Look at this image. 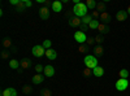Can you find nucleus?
Listing matches in <instances>:
<instances>
[{
    "mask_svg": "<svg viewBox=\"0 0 130 96\" xmlns=\"http://www.w3.org/2000/svg\"><path fill=\"white\" fill-rule=\"evenodd\" d=\"M30 92H31V87H29V86H25V87H24V93L29 95Z\"/></svg>",
    "mask_w": 130,
    "mask_h": 96,
    "instance_id": "obj_32",
    "label": "nucleus"
},
{
    "mask_svg": "<svg viewBox=\"0 0 130 96\" xmlns=\"http://www.w3.org/2000/svg\"><path fill=\"white\" fill-rule=\"evenodd\" d=\"M118 77H120L121 79H127L129 77V71L126 69H121L120 71H118Z\"/></svg>",
    "mask_w": 130,
    "mask_h": 96,
    "instance_id": "obj_20",
    "label": "nucleus"
},
{
    "mask_svg": "<svg viewBox=\"0 0 130 96\" xmlns=\"http://www.w3.org/2000/svg\"><path fill=\"white\" fill-rule=\"evenodd\" d=\"M92 18H94V20L100 18V12H98V10H94V12H92Z\"/></svg>",
    "mask_w": 130,
    "mask_h": 96,
    "instance_id": "obj_31",
    "label": "nucleus"
},
{
    "mask_svg": "<svg viewBox=\"0 0 130 96\" xmlns=\"http://www.w3.org/2000/svg\"><path fill=\"white\" fill-rule=\"evenodd\" d=\"M25 4H26V8H30L32 5V3L30 2V0H25Z\"/></svg>",
    "mask_w": 130,
    "mask_h": 96,
    "instance_id": "obj_38",
    "label": "nucleus"
},
{
    "mask_svg": "<svg viewBox=\"0 0 130 96\" xmlns=\"http://www.w3.org/2000/svg\"><path fill=\"white\" fill-rule=\"evenodd\" d=\"M127 18V12H126V10H118V12L116 13V20L117 21H121V22H122V21H125Z\"/></svg>",
    "mask_w": 130,
    "mask_h": 96,
    "instance_id": "obj_9",
    "label": "nucleus"
},
{
    "mask_svg": "<svg viewBox=\"0 0 130 96\" xmlns=\"http://www.w3.org/2000/svg\"><path fill=\"white\" fill-rule=\"evenodd\" d=\"M87 51H89V46L79 44V52H81V53H85V52H87Z\"/></svg>",
    "mask_w": 130,
    "mask_h": 96,
    "instance_id": "obj_27",
    "label": "nucleus"
},
{
    "mask_svg": "<svg viewBox=\"0 0 130 96\" xmlns=\"http://www.w3.org/2000/svg\"><path fill=\"white\" fill-rule=\"evenodd\" d=\"M9 66H10V69H18L20 62H18L17 60H10V61H9Z\"/></svg>",
    "mask_w": 130,
    "mask_h": 96,
    "instance_id": "obj_23",
    "label": "nucleus"
},
{
    "mask_svg": "<svg viewBox=\"0 0 130 96\" xmlns=\"http://www.w3.org/2000/svg\"><path fill=\"white\" fill-rule=\"evenodd\" d=\"M43 73H44V75L46 77H53V75H55V69H53V66L52 65H47V66H44V71H43Z\"/></svg>",
    "mask_w": 130,
    "mask_h": 96,
    "instance_id": "obj_7",
    "label": "nucleus"
},
{
    "mask_svg": "<svg viewBox=\"0 0 130 96\" xmlns=\"http://www.w3.org/2000/svg\"><path fill=\"white\" fill-rule=\"evenodd\" d=\"M83 62H85L86 68H89V69H91V70L98 66V60H96V57L92 56V55H87V56L85 57Z\"/></svg>",
    "mask_w": 130,
    "mask_h": 96,
    "instance_id": "obj_2",
    "label": "nucleus"
},
{
    "mask_svg": "<svg viewBox=\"0 0 130 96\" xmlns=\"http://www.w3.org/2000/svg\"><path fill=\"white\" fill-rule=\"evenodd\" d=\"M126 12H127V14H130V5L127 7V10H126Z\"/></svg>",
    "mask_w": 130,
    "mask_h": 96,
    "instance_id": "obj_39",
    "label": "nucleus"
},
{
    "mask_svg": "<svg viewBox=\"0 0 130 96\" xmlns=\"http://www.w3.org/2000/svg\"><path fill=\"white\" fill-rule=\"evenodd\" d=\"M39 16L42 20H48L50 18V9L46 8V7H43L39 9Z\"/></svg>",
    "mask_w": 130,
    "mask_h": 96,
    "instance_id": "obj_6",
    "label": "nucleus"
},
{
    "mask_svg": "<svg viewBox=\"0 0 130 96\" xmlns=\"http://www.w3.org/2000/svg\"><path fill=\"white\" fill-rule=\"evenodd\" d=\"M129 86V82L127 79H121V78H118V81L116 82V88L118 91H125Z\"/></svg>",
    "mask_w": 130,
    "mask_h": 96,
    "instance_id": "obj_5",
    "label": "nucleus"
},
{
    "mask_svg": "<svg viewBox=\"0 0 130 96\" xmlns=\"http://www.w3.org/2000/svg\"><path fill=\"white\" fill-rule=\"evenodd\" d=\"M43 79H44V78H43L42 74H35V75L32 77V83H34V84H39V83L43 82Z\"/></svg>",
    "mask_w": 130,
    "mask_h": 96,
    "instance_id": "obj_16",
    "label": "nucleus"
},
{
    "mask_svg": "<svg viewBox=\"0 0 130 96\" xmlns=\"http://www.w3.org/2000/svg\"><path fill=\"white\" fill-rule=\"evenodd\" d=\"M94 52H95V55H96V56H102V55H103V52H104V49H103L102 46H96V47L94 48Z\"/></svg>",
    "mask_w": 130,
    "mask_h": 96,
    "instance_id": "obj_22",
    "label": "nucleus"
},
{
    "mask_svg": "<svg viewBox=\"0 0 130 96\" xmlns=\"http://www.w3.org/2000/svg\"><path fill=\"white\" fill-rule=\"evenodd\" d=\"M26 8V4H25V0H20V3L17 5V10H24Z\"/></svg>",
    "mask_w": 130,
    "mask_h": 96,
    "instance_id": "obj_25",
    "label": "nucleus"
},
{
    "mask_svg": "<svg viewBox=\"0 0 130 96\" xmlns=\"http://www.w3.org/2000/svg\"><path fill=\"white\" fill-rule=\"evenodd\" d=\"M94 42H95V38H87V40H86V44L90 47V46L94 44Z\"/></svg>",
    "mask_w": 130,
    "mask_h": 96,
    "instance_id": "obj_30",
    "label": "nucleus"
},
{
    "mask_svg": "<svg viewBox=\"0 0 130 96\" xmlns=\"http://www.w3.org/2000/svg\"><path fill=\"white\" fill-rule=\"evenodd\" d=\"M69 25L72 27H77V26H81L82 25V18L79 17H74V18H70L69 20Z\"/></svg>",
    "mask_w": 130,
    "mask_h": 96,
    "instance_id": "obj_8",
    "label": "nucleus"
},
{
    "mask_svg": "<svg viewBox=\"0 0 130 96\" xmlns=\"http://www.w3.org/2000/svg\"><path fill=\"white\" fill-rule=\"evenodd\" d=\"M31 52H32V55H34L35 57H42L43 55H46V49L43 48V46L40 44H38V46H34L32 47V49H31Z\"/></svg>",
    "mask_w": 130,
    "mask_h": 96,
    "instance_id": "obj_3",
    "label": "nucleus"
},
{
    "mask_svg": "<svg viewBox=\"0 0 130 96\" xmlns=\"http://www.w3.org/2000/svg\"><path fill=\"white\" fill-rule=\"evenodd\" d=\"M35 70H37V73H38V74H40L42 71H44V66L40 65V64H38V65L35 66Z\"/></svg>",
    "mask_w": 130,
    "mask_h": 96,
    "instance_id": "obj_28",
    "label": "nucleus"
},
{
    "mask_svg": "<svg viewBox=\"0 0 130 96\" xmlns=\"http://www.w3.org/2000/svg\"><path fill=\"white\" fill-rule=\"evenodd\" d=\"M42 93H43V96H51V91L50 90H44Z\"/></svg>",
    "mask_w": 130,
    "mask_h": 96,
    "instance_id": "obj_36",
    "label": "nucleus"
},
{
    "mask_svg": "<svg viewBox=\"0 0 130 96\" xmlns=\"http://www.w3.org/2000/svg\"><path fill=\"white\" fill-rule=\"evenodd\" d=\"M43 48H44V49H50L51 48V46H52V42L50 40V39H46L44 42H43Z\"/></svg>",
    "mask_w": 130,
    "mask_h": 96,
    "instance_id": "obj_24",
    "label": "nucleus"
},
{
    "mask_svg": "<svg viewBox=\"0 0 130 96\" xmlns=\"http://www.w3.org/2000/svg\"><path fill=\"white\" fill-rule=\"evenodd\" d=\"M9 3L12 4V5H18V3H20V0H10Z\"/></svg>",
    "mask_w": 130,
    "mask_h": 96,
    "instance_id": "obj_37",
    "label": "nucleus"
},
{
    "mask_svg": "<svg viewBox=\"0 0 130 96\" xmlns=\"http://www.w3.org/2000/svg\"><path fill=\"white\" fill-rule=\"evenodd\" d=\"M91 74H92V70L89 69V68H86V69L83 70V75H85V77H90Z\"/></svg>",
    "mask_w": 130,
    "mask_h": 96,
    "instance_id": "obj_29",
    "label": "nucleus"
},
{
    "mask_svg": "<svg viewBox=\"0 0 130 96\" xmlns=\"http://www.w3.org/2000/svg\"><path fill=\"white\" fill-rule=\"evenodd\" d=\"M98 30H99V33H100V34H107L108 31H109V27H108L105 24H100L99 27H98Z\"/></svg>",
    "mask_w": 130,
    "mask_h": 96,
    "instance_id": "obj_19",
    "label": "nucleus"
},
{
    "mask_svg": "<svg viewBox=\"0 0 130 96\" xmlns=\"http://www.w3.org/2000/svg\"><path fill=\"white\" fill-rule=\"evenodd\" d=\"M100 21H102V24H108L111 21V16H109V13L108 12H102L100 13Z\"/></svg>",
    "mask_w": 130,
    "mask_h": 96,
    "instance_id": "obj_13",
    "label": "nucleus"
},
{
    "mask_svg": "<svg viewBox=\"0 0 130 96\" xmlns=\"http://www.w3.org/2000/svg\"><path fill=\"white\" fill-rule=\"evenodd\" d=\"M99 25H100V22H99V20H94V18H92V21H91V22H90L89 27H90L91 30H98V27H99Z\"/></svg>",
    "mask_w": 130,
    "mask_h": 96,
    "instance_id": "obj_18",
    "label": "nucleus"
},
{
    "mask_svg": "<svg viewBox=\"0 0 130 96\" xmlns=\"http://www.w3.org/2000/svg\"><path fill=\"white\" fill-rule=\"evenodd\" d=\"M3 44H4V47H5V48H7V47H10V40H9V39H5Z\"/></svg>",
    "mask_w": 130,
    "mask_h": 96,
    "instance_id": "obj_35",
    "label": "nucleus"
},
{
    "mask_svg": "<svg viewBox=\"0 0 130 96\" xmlns=\"http://www.w3.org/2000/svg\"><path fill=\"white\" fill-rule=\"evenodd\" d=\"M8 56H9V52H7V51H4V52H2V59H8Z\"/></svg>",
    "mask_w": 130,
    "mask_h": 96,
    "instance_id": "obj_33",
    "label": "nucleus"
},
{
    "mask_svg": "<svg viewBox=\"0 0 130 96\" xmlns=\"http://www.w3.org/2000/svg\"><path fill=\"white\" fill-rule=\"evenodd\" d=\"M2 96H17V91L12 87H9V88H5L2 92Z\"/></svg>",
    "mask_w": 130,
    "mask_h": 96,
    "instance_id": "obj_11",
    "label": "nucleus"
},
{
    "mask_svg": "<svg viewBox=\"0 0 130 96\" xmlns=\"http://www.w3.org/2000/svg\"><path fill=\"white\" fill-rule=\"evenodd\" d=\"M87 12H89V8L86 7V4H85V3L74 4V7H73V13L75 14V17L83 18L85 16H87Z\"/></svg>",
    "mask_w": 130,
    "mask_h": 96,
    "instance_id": "obj_1",
    "label": "nucleus"
},
{
    "mask_svg": "<svg viewBox=\"0 0 130 96\" xmlns=\"http://www.w3.org/2000/svg\"><path fill=\"white\" fill-rule=\"evenodd\" d=\"M30 65H31V61H30L29 59H22V60L20 61V66H21V69H29Z\"/></svg>",
    "mask_w": 130,
    "mask_h": 96,
    "instance_id": "obj_15",
    "label": "nucleus"
},
{
    "mask_svg": "<svg viewBox=\"0 0 130 96\" xmlns=\"http://www.w3.org/2000/svg\"><path fill=\"white\" fill-rule=\"evenodd\" d=\"M52 10L53 12H56V13H59V12H61L62 10V3L61 2H53L52 3Z\"/></svg>",
    "mask_w": 130,
    "mask_h": 96,
    "instance_id": "obj_12",
    "label": "nucleus"
},
{
    "mask_svg": "<svg viewBox=\"0 0 130 96\" xmlns=\"http://www.w3.org/2000/svg\"><path fill=\"white\" fill-rule=\"evenodd\" d=\"M46 56H47L48 60H55V59L57 57V53H56L55 49L50 48V49H46Z\"/></svg>",
    "mask_w": 130,
    "mask_h": 96,
    "instance_id": "obj_10",
    "label": "nucleus"
},
{
    "mask_svg": "<svg viewBox=\"0 0 130 96\" xmlns=\"http://www.w3.org/2000/svg\"><path fill=\"white\" fill-rule=\"evenodd\" d=\"M91 21H92V17L87 14V16H85V17L82 18V25H85V26H89Z\"/></svg>",
    "mask_w": 130,
    "mask_h": 96,
    "instance_id": "obj_21",
    "label": "nucleus"
},
{
    "mask_svg": "<svg viewBox=\"0 0 130 96\" xmlns=\"http://www.w3.org/2000/svg\"><path fill=\"white\" fill-rule=\"evenodd\" d=\"M96 9H98V12H100V13H102V10L105 9V4L102 3V2H100V3H98V4H96Z\"/></svg>",
    "mask_w": 130,
    "mask_h": 96,
    "instance_id": "obj_26",
    "label": "nucleus"
},
{
    "mask_svg": "<svg viewBox=\"0 0 130 96\" xmlns=\"http://www.w3.org/2000/svg\"><path fill=\"white\" fill-rule=\"evenodd\" d=\"M74 39H75V42H78L79 44H85L86 40H87V36H86V34L83 33V31H75Z\"/></svg>",
    "mask_w": 130,
    "mask_h": 96,
    "instance_id": "obj_4",
    "label": "nucleus"
},
{
    "mask_svg": "<svg viewBox=\"0 0 130 96\" xmlns=\"http://www.w3.org/2000/svg\"><path fill=\"white\" fill-rule=\"evenodd\" d=\"M92 74H94L95 77H103V75H104V69H103L102 66L98 65L95 69H92Z\"/></svg>",
    "mask_w": 130,
    "mask_h": 96,
    "instance_id": "obj_14",
    "label": "nucleus"
},
{
    "mask_svg": "<svg viewBox=\"0 0 130 96\" xmlns=\"http://www.w3.org/2000/svg\"><path fill=\"white\" fill-rule=\"evenodd\" d=\"M95 42H96V43H102V42H103V38L100 36V35H98V36H95Z\"/></svg>",
    "mask_w": 130,
    "mask_h": 96,
    "instance_id": "obj_34",
    "label": "nucleus"
},
{
    "mask_svg": "<svg viewBox=\"0 0 130 96\" xmlns=\"http://www.w3.org/2000/svg\"><path fill=\"white\" fill-rule=\"evenodd\" d=\"M85 4H86V7L89 8V10H94V9L96 8V4H98V3L95 2V0H87Z\"/></svg>",
    "mask_w": 130,
    "mask_h": 96,
    "instance_id": "obj_17",
    "label": "nucleus"
}]
</instances>
